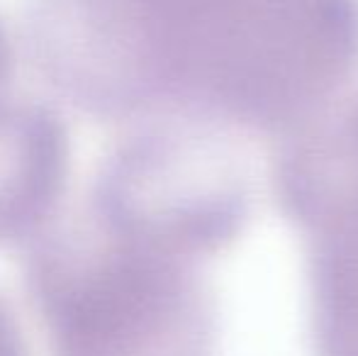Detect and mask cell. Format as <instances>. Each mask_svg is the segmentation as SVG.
I'll return each instance as SVG.
<instances>
[{
	"instance_id": "6da1fadb",
	"label": "cell",
	"mask_w": 358,
	"mask_h": 356,
	"mask_svg": "<svg viewBox=\"0 0 358 356\" xmlns=\"http://www.w3.org/2000/svg\"><path fill=\"white\" fill-rule=\"evenodd\" d=\"M134 120L287 137L358 73V0H113Z\"/></svg>"
},
{
	"instance_id": "7a4b0ae2",
	"label": "cell",
	"mask_w": 358,
	"mask_h": 356,
	"mask_svg": "<svg viewBox=\"0 0 358 356\" xmlns=\"http://www.w3.org/2000/svg\"><path fill=\"white\" fill-rule=\"evenodd\" d=\"M27 288L52 356H213L217 303L198 264L93 213L34 239Z\"/></svg>"
},
{
	"instance_id": "3957f363",
	"label": "cell",
	"mask_w": 358,
	"mask_h": 356,
	"mask_svg": "<svg viewBox=\"0 0 358 356\" xmlns=\"http://www.w3.org/2000/svg\"><path fill=\"white\" fill-rule=\"evenodd\" d=\"M90 213L132 242L198 264L244 232L251 180L227 127L166 115L110 154Z\"/></svg>"
},
{
	"instance_id": "277c9868",
	"label": "cell",
	"mask_w": 358,
	"mask_h": 356,
	"mask_svg": "<svg viewBox=\"0 0 358 356\" xmlns=\"http://www.w3.org/2000/svg\"><path fill=\"white\" fill-rule=\"evenodd\" d=\"M69 134L49 108L0 98V247L34 242L62 203Z\"/></svg>"
},
{
	"instance_id": "5b68a950",
	"label": "cell",
	"mask_w": 358,
	"mask_h": 356,
	"mask_svg": "<svg viewBox=\"0 0 358 356\" xmlns=\"http://www.w3.org/2000/svg\"><path fill=\"white\" fill-rule=\"evenodd\" d=\"M275 205L297 229L331 205L358 198V93L280 139L271 169Z\"/></svg>"
},
{
	"instance_id": "8992f818",
	"label": "cell",
	"mask_w": 358,
	"mask_h": 356,
	"mask_svg": "<svg viewBox=\"0 0 358 356\" xmlns=\"http://www.w3.org/2000/svg\"><path fill=\"white\" fill-rule=\"evenodd\" d=\"M307 244V310L315 356H358V198L312 218Z\"/></svg>"
},
{
	"instance_id": "52a82bcc",
	"label": "cell",
	"mask_w": 358,
	"mask_h": 356,
	"mask_svg": "<svg viewBox=\"0 0 358 356\" xmlns=\"http://www.w3.org/2000/svg\"><path fill=\"white\" fill-rule=\"evenodd\" d=\"M0 356H29L17 318L3 298H0Z\"/></svg>"
},
{
	"instance_id": "ba28073f",
	"label": "cell",
	"mask_w": 358,
	"mask_h": 356,
	"mask_svg": "<svg viewBox=\"0 0 358 356\" xmlns=\"http://www.w3.org/2000/svg\"><path fill=\"white\" fill-rule=\"evenodd\" d=\"M8 76H10V44L3 32V24H0V98H3V88L8 83Z\"/></svg>"
}]
</instances>
